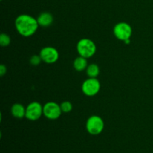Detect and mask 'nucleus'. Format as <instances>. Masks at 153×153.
Listing matches in <instances>:
<instances>
[{
  "label": "nucleus",
  "instance_id": "17",
  "mask_svg": "<svg viewBox=\"0 0 153 153\" xmlns=\"http://www.w3.org/2000/svg\"><path fill=\"white\" fill-rule=\"evenodd\" d=\"M1 1H2V0H1Z\"/></svg>",
  "mask_w": 153,
  "mask_h": 153
},
{
  "label": "nucleus",
  "instance_id": "5",
  "mask_svg": "<svg viewBox=\"0 0 153 153\" xmlns=\"http://www.w3.org/2000/svg\"><path fill=\"white\" fill-rule=\"evenodd\" d=\"M101 85L97 78H88L83 82L82 85V91L87 97H94L100 91Z\"/></svg>",
  "mask_w": 153,
  "mask_h": 153
},
{
  "label": "nucleus",
  "instance_id": "2",
  "mask_svg": "<svg viewBox=\"0 0 153 153\" xmlns=\"http://www.w3.org/2000/svg\"><path fill=\"white\" fill-rule=\"evenodd\" d=\"M76 49L80 56L86 58L93 57L97 52L96 43L89 38H82L79 40Z\"/></svg>",
  "mask_w": 153,
  "mask_h": 153
},
{
  "label": "nucleus",
  "instance_id": "3",
  "mask_svg": "<svg viewBox=\"0 0 153 153\" xmlns=\"http://www.w3.org/2000/svg\"><path fill=\"white\" fill-rule=\"evenodd\" d=\"M105 123L102 118L97 115H93L86 122V130L91 135H98L104 130Z\"/></svg>",
  "mask_w": 153,
  "mask_h": 153
},
{
  "label": "nucleus",
  "instance_id": "7",
  "mask_svg": "<svg viewBox=\"0 0 153 153\" xmlns=\"http://www.w3.org/2000/svg\"><path fill=\"white\" fill-rule=\"evenodd\" d=\"M61 106L55 102H48L43 105V115L47 119L55 120L61 117Z\"/></svg>",
  "mask_w": 153,
  "mask_h": 153
},
{
  "label": "nucleus",
  "instance_id": "1",
  "mask_svg": "<svg viewBox=\"0 0 153 153\" xmlns=\"http://www.w3.org/2000/svg\"><path fill=\"white\" fill-rule=\"evenodd\" d=\"M15 28L21 36L28 37L35 34L39 27L36 18L29 14H20L15 19Z\"/></svg>",
  "mask_w": 153,
  "mask_h": 153
},
{
  "label": "nucleus",
  "instance_id": "16",
  "mask_svg": "<svg viewBox=\"0 0 153 153\" xmlns=\"http://www.w3.org/2000/svg\"><path fill=\"white\" fill-rule=\"evenodd\" d=\"M6 73H7V67L4 64H1V66H0V76L2 77Z\"/></svg>",
  "mask_w": 153,
  "mask_h": 153
},
{
  "label": "nucleus",
  "instance_id": "8",
  "mask_svg": "<svg viewBox=\"0 0 153 153\" xmlns=\"http://www.w3.org/2000/svg\"><path fill=\"white\" fill-rule=\"evenodd\" d=\"M39 55L43 62L46 64H54L59 58V52L52 46H45L40 50Z\"/></svg>",
  "mask_w": 153,
  "mask_h": 153
},
{
  "label": "nucleus",
  "instance_id": "13",
  "mask_svg": "<svg viewBox=\"0 0 153 153\" xmlns=\"http://www.w3.org/2000/svg\"><path fill=\"white\" fill-rule=\"evenodd\" d=\"M11 42V40H10V37L8 34H4V33H2L0 35V45H1L2 47H6V46H9Z\"/></svg>",
  "mask_w": 153,
  "mask_h": 153
},
{
  "label": "nucleus",
  "instance_id": "10",
  "mask_svg": "<svg viewBox=\"0 0 153 153\" xmlns=\"http://www.w3.org/2000/svg\"><path fill=\"white\" fill-rule=\"evenodd\" d=\"M25 111L26 108L24 107L23 105L20 103H15L10 108V113L16 119H22L23 117H25Z\"/></svg>",
  "mask_w": 153,
  "mask_h": 153
},
{
  "label": "nucleus",
  "instance_id": "14",
  "mask_svg": "<svg viewBox=\"0 0 153 153\" xmlns=\"http://www.w3.org/2000/svg\"><path fill=\"white\" fill-rule=\"evenodd\" d=\"M62 113H70L73 110V104L69 101H64L60 105Z\"/></svg>",
  "mask_w": 153,
  "mask_h": 153
},
{
  "label": "nucleus",
  "instance_id": "6",
  "mask_svg": "<svg viewBox=\"0 0 153 153\" xmlns=\"http://www.w3.org/2000/svg\"><path fill=\"white\" fill-rule=\"evenodd\" d=\"M25 108V118L28 120L36 121L43 115V105L38 102H32Z\"/></svg>",
  "mask_w": 153,
  "mask_h": 153
},
{
  "label": "nucleus",
  "instance_id": "12",
  "mask_svg": "<svg viewBox=\"0 0 153 153\" xmlns=\"http://www.w3.org/2000/svg\"><path fill=\"white\" fill-rule=\"evenodd\" d=\"M100 67L96 64H91L86 69L87 75L89 78H97L100 74Z\"/></svg>",
  "mask_w": 153,
  "mask_h": 153
},
{
  "label": "nucleus",
  "instance_id": "9",
  "mask_svg": "<svg viewBox=\"0 0 153 153\" xmlns=\"http://www.w3.org/2000/svg\"><path fill=\"white\" fill-rule=\"evenodd\" d=\"M37 19L39 26L48 27L52 24L54 21V17L52 13L49 12H43L39 15Z\"/></svg>",
  "mask_w": 153,
  "mask_h": 153
},
{
  "label": "nucleus",
  "instance_id": "11",
  "mask_svg": "<svg viewBox=\"0 0 153 153\" xmlns=\"http://www.w3.org/2000/svg\"><path fill=\"white\" fill-rule=\"evenodd\" d=\"M88 58H84V57L80 56L75 58L74 61H73V67L75 70L78 72H82L83 70H86L88 67Z\"/></svg>",
  "mask_w": 153,
  "mask_h": 153
},
{
  "label": "nucleus",
  "instance_id": "15",
  "mask_svg": "<svg viewBox=\"0 0 153 153\" xmlns=\"http://www.w3.org/2000/svg\"><path fill=\"white\" fill-rule=\"evenodd\" d=\"M41 61H42L41 57H40V55H33V56H31V58H30V63H31V65L33 66H38Z\"/></svg>",
  "mask_w": 153,
  "mask_h": 153
},
{
  "label": "nucleus",
  "instance_id": "4",
  "mask_svg": "<svg viewBox=\"0 0 153 153\" xmlns=\"http://www.w3.org/2000/svg\"><path fill=\"white\" fill-rule=\"evenodd\" d=\"M114 34L118 40L125 42L130 40L132 35V28L128 23L125 22H120L117 23L114 27Z\"/></svg>",
  "mask_w": 153,
  "mask_h": 153
}]
</instances>
